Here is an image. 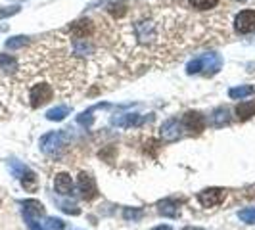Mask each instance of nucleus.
<instances>
[{
  "instance_id": "f257e3e1",
  "label": "nucleus",
  "mask_w": 255,
  "mask_h": 230,
  "mask_svg": "<svg viewBox=\"0 0 255 230\" xmlns=\"http://www.w3.org/2000/svg\"><path fill=\"white\" fill-rule=\"evenodd\" d=\"M223 67V56L217 54V52H205V54H199L194 59H190L186 63V73L188 75H207L213 77L221 71Z\"/></svg>"
},
{
  "instance_id": "f03ea898",
  "label": "nucleus",
  "mask_w": 255,
  "mask_h": 230,
  "mask_svg": "<svg viewBox=\"0 0 255 230\" xmlns=\"http://www.w3.org/2000/svg\"><path fill=\"white\" fill-rule=\"evenodd\" d=\"M71 140V132L69 129L64 130H52V132H46L43 138L39 140V146H41V152L46 154V156H56L60 154Z\"/></svg>"
},
{
  "instance_id": "7ed1b4c3",
  "label": "nucleus",
  "mask_w": 255,
  "mask_h": 230,
  "mask_svg": "<svg viewBox=\"0 0 255 230\" xmlns=\"http://www.w3.org/2000/svg\"><path fill=\"white\" fill-rule=\"evenodd\" d=\"M10 169H12V172H14L15 178H19L21 186L25 188L27 192L37 190V174L31 171L29 167H25L23 163H19V161L12 159V161H10Z\"/></svg>"
},
{
  "instance_id": "20e7f679",
  "label": "nucleus",
  "mask_w": 255,
  "mask_h": 230,
  "mask_svg": "<svg viewBox=\"0 0 255 230\" xmlns=\"http://www.w3.org/2000/svg\"><path fill=\"white\" fill-rule=\"evenodd\" d=\"M52 96H54V90H52V86L46 85V83L35 85L31 88V92H29V100H31V106H33V108L44 106L46 102L52 100Z\"/></svg>"
},
{
  "instance_id": "39448f33",
  "label": "nucleus",
  "mask_w": 255,
  "mask_h": 230,
  "mask_svg": "<svg viewBox=\"0 0 255 230\" xmlns=\"http://www.w3.org/2000/svg\"><path fill=\"white\" fill-rule=\"evenodd\" d=\"M225 196H227V190L225 188H205V190L198 192V201L203 207L209 209V207L219 205L221 201L225 200Z\"/></svg>"
},
{
  "instance_id": "423d86ee",
  "label": "nucleus",
  "mask_w": 255,
  "mask_h": 230,
  "mask_svg": "<svg viewBox=\"0 0 255 230\" xmlns=\"http://www.w3.org/2000/svg\"><path fill=\"white\" fill-rule=\"evenodd\" d=\"M77 192L83 200H92L98 196V190H96V182L94 178L88 174V172H81L79 178H77Z\"/></svg>"
},
{
  "instance_id": "0eeeda50",
  "label": "nucleus",
  "mask_w": 255,
  "mask_h": 230,
  "mask_svg": "<svg viewBox=\"0 0 255 230\" xmlns=\"http://www.w3.org/2000/svg\"><path fill=\"white\" fill-rule=\"evenodd\" d=\"M183 130H185L183 123L179 119H167L159 129V136L165 142H175V140H179L183 136Z\"/></svg>"
},
{
  "instance_id": "6e6552de",
  "label": "nucleus",
  "mask_w": 255,
  "mask_h": 230,
  "mask_svg": "<svg viewBox=\"0 0 255 230\" xmlns=\"http://www.w3.org/2000/svg\"><path fill=\"white\" fill-rule=\"evenodd\" d=\"M181 123H183V129L188 130L190 134H199L205 129V117L199 112H188V114H185V117L181 119Z\"/></svg>"
},
{
  "instance_id": "1a4fd4ad",
  "label": "nucleus",
  "mask_w": 255,
  "mask_h": 230,
  "mask_svg": "<svg viewBox=\"0 0 255 230\" xmlns=\"http://www.w3.org/2000/svg\"><path fill=\"white\" fill-rule=\"evenodd\" d=\"M234 29L240 35H250L255 31V10H242L234 19Z\"/></svg>"
},
{
  "instance_id": "9d476101",
  "label": "nucleus",
  "mask_w": 255,
  "mask_h": 230,
  "mask_svg": "<svg viewBox=\"0 0 255 230\" xmlns=\"http://www.w3.org/2000/svg\"><path fill=\"white\" fill-rule=\"evenodd\" d=\"M134 31L142 44H150L157 39V27L154 21H140L134 25Z\"/></svg>"
},
{
  "instance_id": "9b49d317",
  "label": "nucleus",
  "mask_w": 255,
  "mask_h": 230,
  "mask_svg": "<svg viewBox=\"0 0 255 230\" xmlns=\"http://www.w3.org/2000/svg\"><path fill=\"white\" fill-rule=\"evenodd\" d=\"M146 121V117L138 114H119L112 117V125L119 129H130V127H138Z\"/></svg>"
},
{
  "instance_id": "f8f14e48",
  "label": "nucleus",
  "mask_w": 255,
  "mask_h": 230,
  "mask_svg": "<svg viewBox=\"0 0 255 230\" xmlns=\"http://www.w3.org/2000/svg\"><path fill=\"white\" fill-rule=\"evenodd\" d=\"M54 190L62 196H67L73 192V178L67 172H58L56 178H54Z\"/></svg>"
},
{
  "instance_id": "ddd939ff",
  "label": "nucleus",
  "mask_w": 255,
  "mask_h": 230,
  "mask_svg": "<svg viewBox=\"0 0 255 230\" xmlns=\"http://www.w3.org/2000/svg\"><path fill=\"white\" fill-rule=\"evenodd\" d=\"M21 205H23V217H37V219L44 217V205L41 201L25 200L21 201Z\"/></svg>"
},
{
  "instance_id": "4468645a",
  "label": "nucleus",
  "mask_w": 255,
  "mask_h": 230,
  "mask_svg": "<svg viewBox=\"0 0 255 230\" xmlns=\"http://www.w3.org/2000/svg\"><path fill=\"white\" fill-rule=\"evenodd\" d=\"M157 211H159L163 217L175 219V217L179 215V201L173 200V198H167V200L159 201V203H157Z\"/></svg>"
},
{
  "instance_id": "2eb2a0df",
  "label": "nucleus",
  "mask_w": 255,
  "mask_h": 230,
  "mask_svg": "<svg viewBox=\"0 0 255 230\" xmlns=\"http://www.w3.org/2000/svg\"><path fill=\"white\" fill-rule=\"evenodd\" d=\"M236 117H238L240 121H248V119L255 117V100L240 102V104L236 106Z\"/></svg>"
},
{
  "instance_id": "dca6fc26",
  "label": "nucleus",
  "mask_w": 255,
  "mask_h": 230,
  "mask_svg": "<svg viewBox=\"0 0 255 230\" xmlns=\"http://www.w3.org/2000/svg\"><path fill=\"white\" fill-rule=\"evenodd\" d=\"M209 121H211L213 127H225L228 125V121H230V114H228L227 108H217V110H213V114L209 115Z\"/></svg>"
},
{
  "instance_id": "f3484780",
  "label": "nucleus",
  "mask_w": 255,
  "mask_h": 230,
  "mask_svg": "<svg viewBox=\"0 0 255 230\" xmlns=\"http://www.w3.org/2000/svg\"><path fill=\"white\" fill-rule=\"evenodd\" d=\"M254 94H255V86L252 85H240L228 90V96H230L232 100H244V98L254 96Z\"/></svg>"
},
{
  "instance_id": "a211bd4d",
  "label": "nucleus",
  "mask_w": 255,
  "mask_h": 230,
  "mask_svg": "<svg viewBox=\"0 0 255 230\" xmlns=\"http://www.w3.org/2000/svg\"><path fill=\"white\" fill-rule=\"evenodd\" d=\"M90 29H92V25H90V21L88 19H83V21H75L73 23V27H71V35L75 37V39H86V35L90 33Z\"/></svg>"
},
{
  "instance_id": "6ab92c4d",
  "label": "nucleus",
  "mask_w": 255,
  "mask_h": 230,
  "mask_svg": "<svg viewBox=\"0 0 255 230\" xmlns=\"http://www.w3.org/2000/svg\"><path fill=\"white\" fill-rule=\"evenodd\" d=\"M17 69V59L10 54H0V73H14Z\"/></svg>"
},
{
  "instance_id": "aec40b11",
  "label": "nucleus",
  "mask_w": 255,
  "mask_h": 230,
  "mask_svg": "<svg viewBox=\"0 0 255 230\" xmlns=\"http://www.w3.org/2000/svg\"><path fill=\"white\" fill-rule=\"evenodd\" d=\"M67 115H69V108L67 106H56V108L46 112V119L48 121H64Z\"/></svg>"
},
{
  "instance_id": "412c9836",
  "label": "nucleus",
  "mask_w": 255,
  "mask_h": 230,
  "mask_svg": "<svg viewBox=\"0 0 255 230\" xmlns=\"http://www.w3.org/2000/svg\"><path fill=\"white\" fill-rule=\"evenodd\" d=\"M188 2L196 10H211L219 4V0H188Z\"/></svg>"
},
{
  "instance_id": "4be33fe9",
  "label": "nucleus",
  "mask_w": 255,
  "mask_h": 230,
  "mask_svg": "<svg viewBox=\"0 0 255 230\" xmlns=\"http://www.w3.org/2000/svg\"><path fill=\"white\" fill-rule=\"evenodd\" d=\"M43 225L46 230H65V223L62 219H56V217H48Z\"/></svg>"
},
{
  "instance_id": "5701e85b",
  "label": "nucleus",
  "mask_w": 255,
  "mask_h": 230,
  "mask_svg": "<svg viewBox=\"0 0 255 230\" xmlns=\"http://www.w3.org/2000/svg\"><path fill=\"white\" fill-rule=\"evenodd\" d=\"M123 217L127 221H140L142 217H144V211L138 209V207H125L123 209Z\"/></svg>"
},
{
  "instance_id": "b1692460",
  "label": "nucleus",
  "mask_w": 255,
  "mask_h": 230,
  "mask_svg": "<svg viewBox=\"0 0 255 230\" xmlns=\"http://www.w3.org/2000/svg\"><path fill=\"white\" fill-rule=\"evenodd\" d=\"M27 43H29L27 37H12V39L6 41V48H8V50H17V48L25 46Z\"/></svg>"
},
{
  "instance_id": "393cba45",
  "label": "nucleus",
  "mask_w": 255,
  "mask_h": 230,
  "mask_svg": "<svg viewBox=\"0 0 255 230\" xmlns=\"http://www.w3.org/2000/svg\"><path fill=\"white\" fill-rule=\"evenodd\" d=\"M242 223H248V225H255V207H246L238 213Z\"/></svg>"
},
{
  "instance_id": "a878e982",
  "label": "nucleus",
  "mask_w": 255,
  "mask_h": 230,
  "mask_svg": "<svg viewBox=\"0 0 255 230\" xmlns=\"http://www.w3.org/2000/svg\"><path fill=\"white\" fill-rule=\"evenodd\" d=\"M23 219H25V223H27L29 230H46L44 225L41 223V219H37V217H23Z\"/></svg>"
},
{
  "instance_id": "bb28decb",
  "label": "nucleus",
  "mask_w": 255,
  "mask_h": 230,
  "mask_svg": "<svg viewBox=\"0 0 255 230\" xmlns=\"http://www.w3.org/2000/svg\"><path fill=\"white\" fill-rule=\"evenodd\" d=\"M92 112H94V108L92 110H88V112H83V114L77 117V121H79V125H83V127H90L92 125Z\"/></svg>"
},
{
  "instance_id": "cd10ccee",
  "label": "nucleus",
  "mask_w": 255,
  "mask_h": 230,
  "mask_svg": "<svg viewBox=\"0 0 255 230\" xmlns=\"http://www.w3.org/2000/svg\"><path fill=\"white\" fill-rule=\"evenodd\" d=\"M110 12L114 15H123L125 14V6H123L119 0H114V4L110 6Z\"/></svg>"
},
{
  "instance_id": "c85d7f7f",
  "label": "nucleus",
  "mask_w": 255,
  "mask_h": 230,
  "mask_svg": "<svg viewBox=\"0 0 255 230\" xmlns=\"http://www.w3.org/2000/svg\"><path fill=\"white\" fill-rule=\"evenodd\" d=\"M19 12V6H10V8H0V19L4 17H10V15H15Z\"/></svg>"
},
{
  "instance_id": "c756f323",
  "label": "nucleus",
  "mask_w": 255,
  "mask_h": 230,
  "mask_svg": "<svg viewBox=\"0 0 255 230\" xmlns=\"http://www.w3.org/2000/svg\"><path fill=\"white\" fill-rule=\"evenodd\" d=\"M62 211H65L69 215H79L81 213V209L77 205H73V203H62Z\"/></svg>"
},
{
  "instance_id": "7c9ffc66",
  "label": "nucleus",
  "mask_w": 255,
  "mask_h": 230,
  "mask_svg": "<svg viewBox=\"0 0 255 230\" xmlns=\"http://www.w3.org/2000/svg\"><path fill=\"white\" fill-rule=\"evenodd\" d=\"M152 230H173L169 227V225H161V227H156V229H152Z\"/></svg>"
},
{
  "instance_id": "2f4dec72",
  "label": "nucleus",
  "mask_w": 255,
  "mask_h": 230,
  "mask_svg": "<svg viewBox=\"0 0 255 230\" xmlns=\"http://www.w3.org/2000/svg\"><path fill=\"white\" fill-rule=\"evenodd\" d=\"M183 230H203V229H199V227H185Z\"/></svg>"
},
{
  "instance_id": "473e14b6",
  "label": "nucleus",
  "mask_w": 255,
  "mask_h": 230,
  "mask_svg": "<svg viewBox=\"0 0 255 230\" xmlns=\"http://www.w3.org/2000/svg\"><path fill=\"white\" fill-rule=\"evenodd\" d=\"M236 2H246V0H236Z\"/></svg>"
}]
</instances>
